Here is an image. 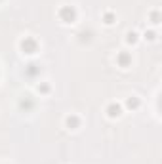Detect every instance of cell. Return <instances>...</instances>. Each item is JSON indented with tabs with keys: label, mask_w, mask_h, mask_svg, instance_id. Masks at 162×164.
I'll use <instances>...</instances> for the list:
<instances>
[{
	"label": "cell",
	"mask_w": 162,
	"mask_h": 164,
	"mask_svg": "<svg viewBox=\"0 0 162 164\" xmlns=\"http://www.w3.org/2000/svg\"><path fill=\"white\" fill-rule=\"evenodd\" d=\"M74 10L73 8H69V6H65V8H61V12H59V17L65 21V23H71V21H74Z\"/></svg>",
	"instance_id": "obj_1"
},
{
	"label": "cell",
	"mask_w": 162,
	"mask_h": 164,
	"mask_svg": "<svg viewBox=\"0 0 162 164\" xmlns=\"http://www.w3.org/2000/svg\"><path fill=\"white\" fill-rule=\"evenodd\" d=\"M21 48H23L25 54H33L34 50H36V42H34L33 38H25L23 42H21Z\"/></svg>",
	"instance_id": "obj_2"
},
{
	"label": "cell",
	"mask_w": 162,
	"mask_h": 164,
	"mask_svg": "<svg viewBox=\"0 0 162 164\" xmlns=\"http://www.w3.org/2000/svg\"><path fill=\"white\" fill-rule=\"evenodd\" d=\"M109 115L111 117H118V115H120V107H118V105H111L109 107Z\"/></svg>",
	"instance_id": "obj_3"
},
{
	"label": "cell",
	"mask_w": 162,
	"mask_h": 164,
	"mask_svg": "<svg viewBox=\"0 0 162 164\" xmlns=\"http://www.w3.org/2000/svg\"><path fill=\"white\" fill-rule=\"evenodd\" d=\"M67 126L69 128H76V126H78V118H76V117H69L67 118Z\"/></svg>",
	"instance_id": "obj_4"
},
{
	"label": "cell",
	"mask_w": 162,
	"mask_h": 164,
	"mask_svg": "<svg viewBox=\"0 0 162 164\" xmlns=\"http://www.w3.org/2000/svg\"><path fill=\"white\" fill-rule=\"evenodd\" d=\"M137 105H139V101H137L136 97H132V99H128V107H130V109H132V107H137Z\"/></svg>",
	"instance_id": "obj_5"
},
{
	"label": "cell",
	"mask_w": 162,
	"mask_h": 164,
	"mask_svg": "<svg viewBox=\"0 0 162 164\" xmlns=\"http://www.w3.org/2000/svg\"><path fill=\"white\" fill-rule=\"evenodd\" d=\"M118 61H120L122 65H126V63H128V55H126V54H122L120 58H118Z\"/></svg>",
	"instance_id": "obj_6"
}]
</instances>
